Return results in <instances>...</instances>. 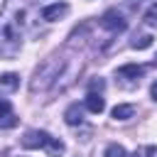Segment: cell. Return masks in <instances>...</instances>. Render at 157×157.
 Returning <instances> with one entry per match:
<instances>
[{
    "label": "cell",
    "instance_id": "cell-1",
    "mask_svg": "<svg viewBox=\"0 0 157 157\" xmlns=\"http://www.w3.org/2000/svg\"><path fill=\"white\" fill-rule=\"evenodd\" d=\"M22 147L25 150H39V147H44L52 157H59L64 152V142L59 137H52L44 130H27L22 135Z\"/></svg>",
    "mask_w": 157,
    "mask_h": 157
},
{
    "label": "cell",
    "instance_id": "cell-2",
    "mask_svg": "<svg viewBox=\"0 0 157 157\" xmlns=\"http://www.w3.org/2000/svg\"><path fill=\"white\" fill-rule=\"evenodd\" d=\"M61 66H64L61 59H47V61L37 69V74H34V78H32V91H42V88L52 86L54 78H59Z\"/></svg>",
    "mask_w": 157,
    "mask_h": 157
},
{
    "label": "cell",
    "instance_id": "cell-3",
    "mask_svg": "<svg viewBox=\"0 0 157 157\" xmlns=\"http://www.w3.org/2000/svg\"><path fill=\"white\" fill-rule=\"evenodd\" d=\"M101 25L108 29V32H113V34H118V32H123L125 27H128V20L118 12V10H108V12H103V17H101Z\"/></svg>",
    "mask_w": 157,
    "mask_h": 157
},
{
    "label": "cell",
    "instance_id": "cell-4",
    "mask_svg": "<svg viewBox=\"0 0 157 157\" xmlns=\"http://www.w3.org/2000/svg\"><path fill=\"white\" fill-rule=\"evenodd\" d=\"M20 120L17 115L12 113V105L7 98H0V128H15Z\"/></svg>",
    "mask_w": 157,
    "mask_h": 157
},
{
    "label": "cell",
    "instance_id": "cell-5",
    "mask_svg": "<svg viewBox=\"0 0 157 157\" xmlns=\"http://www.w3.org/2000/svg\"><path fill=\"white\" fill-rule=\"evenodd\" d=\"M86 108L91 110V113H103L105 110V101H103V96L101 93H96V91H88V96H86Z\"/></svg>",
    "mask_w": 157,
    "mask_h": 157
},
{
    "label": "cell",
    "instance_id": "cell-6",
    "mask_svg": "<svg viewBox=\"0 0 157 157\" xmlns=\"http://www.w3.org/2000/svg\"><path fill=\"white\" fill-rule=\"evenodd\" d=\"M64 120H66V125H81L83 123V108L78 103H71L64 113Z\"/></svg>",
    "mask_w": 157,
    "mask_h": 157
},
{
    "label": "cell",
    "instance_id": "cell-7",
    "mask_svg": "<svg viewBox=\"0 0 157 157\" xmlns=\"http://www.w3.org/2000/svg\"><path fill=\"white\" fill-rule=\"evenodd\" d=\"M69 12V5H49V7H44L42 10V17L47 20V22H54V20H59V17H64Z\"/></svg>",
    "mask_w": 157,
    "mask_h": 157
},
{
    "label": "cell",
    "instance_id": "cell-8",
    "mask_svg": "<svg viewBox=\"0 0 157 157\" xmlns=\"http://www.w3.org/2000/svg\"><path fill=\"white\" fill-rule=\"evenodd\" d=\"M142 74H145V66H140V64H125V66L118 69L120 78H140Z\"/></svg>",
    "mask_w": 157,
    "mask_h": 157
},
{
    "label": "cell",
    "instance_id": "cell-9",
    "mask_svg": "<svg viewBox=\"0 0 157 157\" xmlns=\"http://www.w3.org/2000/svg\"><path fill=\"white\" fill-rule=\"evenodd\" d=\"M132 115H135V105H130V103H120V105L113 108V118L115 120H128Z\"/></svg>",
    "mask_w": 157,
    "mask_h": 157
},
{
    "label": "cell",
    "instance_id": "cell-10",
    "mask_svg": "<svg viewBox=\"0 0 157 157\" xmlns=\"http://www.w3.org/2000/svg\"><path fill=\"white\" fill-rule=\"evenodd\" d=\"M17 86H20V76H17V74L7 71V74H2V76H0V88L12 91V88H17Z\"/></svg>",
    "mask_w": 157,
    "mask_h": 157
},
{
    "label": "cell",
    "instance_id": "cell-11",
    "mask_svg": "<svg viewBox=\"0 0 157 157\" xmlns=\"http://www.w3.org/2000/svg\"><path fill=\"white\" fill-rule=\"evenodd\" d=\"M103 157H128V155H125V147H123V145L113 142V145H108V147H105Z\"/></svg>",
    "mask_w": 157,
    "mask_h": 157
},
{
    "label": "cell",
    "instance_id": "cell-12",
    "mask_svg": "<svg viewBox=\"0 0 157 157\" xmlns=\"http://www.w3.org/2000/svg\"><path fill=\"white\" fill-rule=\"evenodd\" d=\"M130 157H157V147H155V145H142V147H137Z\"/></svg>",
    "mask_w": 157,
    "mask_h": 157
},
{
    "label": "cell",
    "instance_id": "cell-13",
    "mask_svg": "<svg viewBox=\"0 0 157 157\" xmlns=\"http://www.w3.org/2000/svg\"><path fill=\"white\" fill-rule=\"evenodd\" d=\"M150 44H152V34H140V37L132 39V47L135 49H147Z\"/></svg>",
    "mask_w": 157,
    "mask_h": 157
},
{
    "label": "cell",
    "instance_id": "cell-14",
    "mask_svg": "<svg viewBox=\"0 0 157 157\" xmlns=\"http://www.w3.org/2000/svg\"><path fill=\"white\" fill-rule=\"evenodd\" d=\"M145 22H147V25H157V5L145 15Z\"/></svg>",
    "mask_w": 157,
    "mask_h": 157
},
{
    "label": "cell",
    "instance_id": "cell-15",
    "mask_svg": "<svg viewBox=\"0 0 157 157\" xmlns=\"http://www.w3.org/2000/svg\"><path fill=\"white\" fill-rule=\"evenodd\" d=\"M91 91H103V78H93L91 81Z\"/></svg>",
    "mask_w": 157,
    "mask_h": 157
},
{
    "label": "cell",
    "instance_id": "cell-16",
    "mask_svg": "<svg viewBox=\"0 0 157 157\" xmlns=\"http://www.w3.org/2000/svg\"><path fill=\"white\" fill-rule=\"evenodd\" d=\"M150 93H152V98H155V101H157V81H155V83H152V88H150Z\"/></svg>",
    "mask_w": 157,
    "mask_h": 157
},
{
    "label": "cell",
    "instance_id": "cell-17",
    "mask_svg": "<svg viewBox=\"0 0 157 157\" xmlns=\"http://www.w3.org/2000/svg\"><path fill=\"white\" fill-rule=\"evenodd\" d=\"M152 64H155V66H157V56H155V61H152Z\"/></svg>",
    "mask_w": 157,
    "mask_h": 157
}]
</instances>
